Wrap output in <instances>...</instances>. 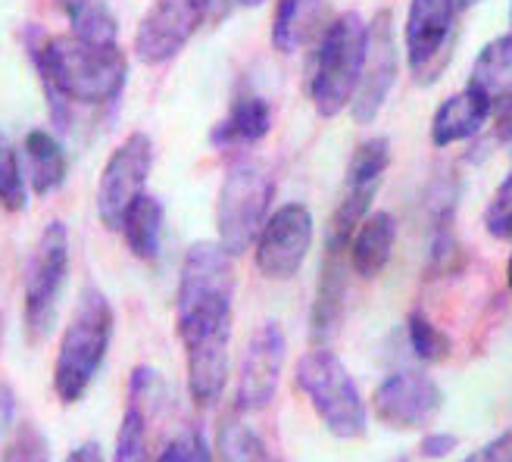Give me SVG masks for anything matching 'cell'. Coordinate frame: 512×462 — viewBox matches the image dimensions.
<instances>
[{
    "mask_svg": "<svg viewBox=\"0 0 512 462\" xmlns=\"http://www.w3.org/2000/svg\"><path fill=\"white\" fill-rule=\"evenodd\" d=\"M213 0H153L135 32V57L147 66L169 63L210 16Z\"/></svg>",
    "mask_w": 512,
    "mask_h": 462,
    "instance_id": "cell-10",
    "label": "cell"
},
{
    "mask_svg": "<svg viewBox=\"0 0 512 462\" xmlns=\"http://www.w3.org/2000/svg\"><path fill=\"white\" fill-rule=\"evenodd\" d=\"M475 4H481V0H459V7H463V10L466 7H475Z\"/></svg>",
    "mask_w": 512,
    "mask_h": 462,
    "instance_id": "cell-39",
    "label": "cell"
},
{
    "mask_svg": "<svg viewBox=\"0 0 512 462\" xmlns=\"http://www.w3.org/2000/svg\"><path fill=\"white\" fill-rule=\"evenodd\" d=\"M347 260H350V253L325 250L322 278H319V291H316V303H313V341L316 344H325L341 325L344 297H347V275H344Z\"/></svg>",
    "mask_w": 512,
    "mask_h": 462,
    "instance_id": "cell-17",
    "label": "cell"
},
{
    "mask_svg": "<svg viewBox=\"0 0 512 462\" xmlns=\"http://www.w3.org/2000/svg\"><path fill=\"white\" fill-rule=\"evenodd\" d=\"M244 7H260V4H266V0H241Z\"/></svg>",
    "mask_w": 512,
    "mask_h": 462,
    "instance_id": "cell-38",
    "label": "cell"
},
{
    "mask_svg": "<svg viewBox=\"0 0 512 462\" xmlns=\"http://www.w3.org/2000/svg\"><path fill=\"white\" fill-rule=\"evenodd\" d=\"M75 38L91 44H116L119 25L104 0H60Z\"/></svg>",
    "mask_w": 512,
    "mask_h": 462,
    "instance_id": "cell-24",
    "label": "cell"
},
{
    "mask_svg": "<svg viewBox=\"0 0 512 462\" xmlns=\"http://www.w3.org/2000/svg\"><path fill=\"white\" fill-rule=\"evenodd\" d=\"M506 285L512 288V256H509V263H506Z\"/></svg>",
    "mask_w": 512,
    "mask_h": 462,
    "instance_id": "cell-37",
    "label": "cell"
},
{
    "mask_svg": "<svg viewBox=\"0 0 512 462\" xmlns=\"http://www.w3.org/2000/svg\"><path fill=\"white\" fill-rule=\"evenodd\" d=\"M469 85L488 94L494 104L500 97L512 94V35H500L481 47Z\"/></svg>",
    "mask_w": 512,
    "mask_h": 462,
    "instance_id": "cell-22",
    "label": "cell"
},
{
    "mask_svg": "<svg viewBox=\"0 0 512 462\" xmlns=\"http://www.w3.org/2000/svg\"><path fill=\"white\" fill-rule=\"evenodd\" d=\"M272 197L275 178L266 163L244 157L228 166L216 200V228L219 244L232 256H241L256 244L269 219Z\"/></svg>",
    "mask_w": 512,
    "mask_h": 462,
    "instance_id": "cell-6",
    "label": "cell"
},
{
    "mask_svg": "<svg viewBox=\"0 0 512 462\" xmlns=\"http://www.w3.org/2000/svg\"><path fill=\"white\" fill-rule=\"evenodd\" d=\"M157 406L128 397L125 416L119 422L113 462H150V413Z\"/></svg>",
    "mask_w": 512,
    "mask_h": 462,
    "instance_id": "cell-25",
    "label": "cell"
},
{
    "mask_svg": "<svg viewBox=\"0 0 512 462\" xmlns=\"http://www.w3.org/2000/svg\"><path fill=\"white\" fill-rule=\"evenodd\" d=\"M153 462H216V456L200 431H185L172 438Z\"/></svg>",
    "mask_w": 512,
    "mask_h": 462,
    "instance_id": "cell-30",
    "label": "cell"
},
{
    "mask_svg": "<svg viewBox=\"0 0 512 462\" xmlns=\"http://www.w3.org/2000/svg\"><path fill=\"white\" fill-rule=\"evenodd\" d=\"M0 203H4V210H10V213H22L25 203H29L22 163L7 141H0Z\"/></svg>",
    "mask_w": 512,
    "mask_h": 462,
    "instance_id": "cell-28",
    "label": "cell"
},
{
    "mask_svg": "<svg viewBox=\"0 0 512 462\" xmlns=\"http://www.w3.org/2000/svg\"><path fill=\"white\" fill-rule=\"evenodd\" d=\"M0 462H50V444L41 434V428L32 422H22L13 431V438H10L4 456H0Z\"/></svg>",
    "mask_w": 512,
    "mask_h": 462,
    "instance_id": "cell-29",
    "label": "cell"
},
{
    "mask_svg": "<svg viewBox=\"0 0 512 462\" xmlns=\"http://www.w3.org/2000/svg\"><path fill=\"white\" fill-rule=\"evenodd\" d=\"M463 462H512V428L503 431L491 444H484L481 450H475L472 456H466Z\"/></svg>",
    "mask_w": 512,
    "mask_h": 462,
    "instance_id": "cell-32",
    "label": "cell"
},
{
    "mask_svg": "<svg viewBox=\"0 0 512 462\" xmlns=\"http://www.w3.org/2000/svg\"><path fill=\"white\" fill-rule=\"evenodd\" d=\"M388 166H391V141L388 138H369L353 150L350 166H347V182L381 185Z\"/></svg>",
    "mask_w": 512,
    "mask_h": 462,
    "instance_id": "cell-26",
    "label": "cell"
},
{
    "mask_svg": "<svg viewBox=\"0 0 512 462\" xmlns=\"http://www.w3.org/2000/svg\"><path fill=\"white\" fill-rule=\"evenodd\" d=\"M484 225L494 238H512V169L494 191L488 213H484Z\"/></svg>",
    "mask_w": 512,
    "mask_h": 462,
    "instance_id": "cell-31",
    "label": "cell"
},
{
    "mask_svg": "<svg viewBox=\"0 0 512 462\" xmlns=\"http://www.w3.org/2000/svg\"><path fill=\"white\" fill-rule=\"evenodd\" d=\"M22 41L47 94L50 119L60 132L72 128L75 107H104L119 100L128 79V60L119 44H91L75 35H47L35 22L25 25Z\"/></svg>",
    "mask_w": 512,
    "mask_h": 462,
    "instance_id": "cell-2",
    "label": "cell"
},
{
    "mask_svg": "<svg viewBox=\"0 0 512 462\" xmlns=\"http://www.w3.org/2000/svg\"><path fill=\"white\" fill-rule=\"evenodd\" d=\"M256 269L272 281L294 278L313 247V213L303 203L278 207L256 238Z\"/></svg>",
    "mask_w": 512,
    "mask_h": 462,
    "instance_id": "cell-11",
    "label": "cell"
},
{
    "mask_svg": "<svg viewBox=\"0 0 512 462\" xmlns=\"http://www.w3.org/2000/svg\"><path fill=\"white\" fill-rule=\"evenodd\" d=\"M294 375H297V388L313 403L316 416L338 441L363 438L369 422L366 403L338 353H331L325 347L303 353Z\"/></svg>",
    "mask_w": 512,
    "mask_h": 462,
    "instance_id": "cell-5",
    "label": "cell"
},
{
    "mask_svg": "<svg viewBox=\"0 0 512 462\" xmlns=\"http://www.w3.org/2000/svg\"><path fill=\"white\" fill-rule=\"evenodd\" d=\"M69 231L63 222H50L25 263L22 300H25V331L29 341H41L50 335L57 322V306L69 278Z\"/></svg>",
    "mask_w": 512,
    "mask_h": 462,
    "instance_id": "cell-7",
    "label": "cell"
},
{
    "mask_svg": "<svg viewBox=\"0 0 512 462\" xmlns=\"http://www.w3.org/2000/svg\"><path fill=\"white\" fill-rule=\"evenodd\" d=\"M325 0H278L272 19V44L278 54H297L319 29Z\"/></svg>",
    "mask_w": 512,
    "mask_h": 462,
    "instance_id": "cell-20",
    "label": "cell"
},
{
    "mask_svg": "<svg viewBox=\"0 0 512 462\" xmlns=\"http://www.w3.org/2000/svg\"><path fill=\"white\" fill-rule=\"evenodd\" d=\"M153 169V141L144 132L128 135L107 160L97 185V216L110 231H122L128 207L144 194Z\"/></svg>",
    "mask_w": 512,
    "mask_h": 462,
    "instance_id": "cell-9",
    "label": "cell"
},
{
    "mask_svg": "<svg viewBox=\"0 0 512 462\" xmlns=\"http://www.w3.org/2000/svg\"><path fill=\"white\" fill-rule=\"evenodd\" d=\"M285 353L288 341L278 322H266L253 331L241 359L235 409H241V413H260V409H266L275 400L281 369H285Z\"/></svg>",
    "mask_w": 512,
    "mask_h": 462,
    "instance_id": "cell-14",
    "label": "cell"
},
{
    "mask_svg": "<svg viewBox=\"0 0 512 462\" xmlns=\"http://www.w3.org/2000/svg\"><path fill=\"white\" fill-rule=\"evenodd\" d=\"M122 235H125L128 250H132L138 260L144 263L157 260L160 238H163V203L153 194H141L122 219Z\"/></svg>",
    "mask_w": 512,
    "mask_h": 462,
    "instance_id": "cell-21",
    "label": "cell"
},
{
    "mask_svg": "<svg viewBox=\"0 0 512 462\" xmlns=\"http://www.w3.org/2000/svg\"><path fill=\"white\" fill-rule=\"evenodd\" d=\"M456 10L459 0H409L406 57L419 85L438 79L453 54Z\"/></svg>",
    "mask_w": 512,
    "mask_h": 462,
    "instance_id": "cell-8",
    "label": "cell"
},
{
    "mask_svg": "<svg viewBox=\"0 0 512 462\" xmlns=\"http://www.w3.org/2000/svg\"><path fill=\"white\" fill-rule=\"evenodd\" d=\"M456 444H459V438H453V434H425L419 444V453L425 459H447L456 450Z\"/></svg>",
    "mask_w": 512,
    "mask_h": 462,
    "instance_id": "cell-33",
    "label": "cell"
},
{
    "mask_svg": "<svg viewBox=\"0 0 512 462\" xmlns=\"http://www.w3.org/2000/svg\"><path fill=\"white\" fill-rule=\"evenodd\" d=\"M491 110H494V100L472 85H466L459 94L447 97L431 119L434 147H450L459 141H469L472 135L481 132V125L488 122Z\"/></svg>",
    "mask_w": 512,
    "mask_h": 462,
    "instance_id": "cell-15",
    "label": "cell"
},
{
    "mask_svg": "<svg viewBox=\"0 0 512 462\" xmlns=\"http://www.w3.org/2000/svg\"><path fill=\"white\" fill-rule=\"evenodd\" d=\"M235 256L200 241L185 253L175 294V328L188 359V394L213 409L228 384V341L235 322Z\"/></svg>",
    "mask_w": 512,
    "mask_h": 462,
    "instance_id": "cell-1",
    "label": "cell"
},
{
    "mask_svg": "<svg viewBox=\"0 0 512 462\" xmlns=\"http://www.w3.org/2000/svg\"><path fill=\"white\" fill-rule=\"evenodd\" d=\"M13 413H16V397L7 384H0V434H4L13 422Z\"/></svg>",
    "mask_w": 512,
    "mask_h": 462,
    "instance_id": "cell-36",
    "label": "cell"
},
{
    "mask_svg": "<svg viewBox=\"0 0 512 462\" xmlns=\"http://www.w3.org/2000/svg\"><path fill=\"white\" fill-rule=\"evenodd\" d=\"M494 128L503 144H512V94L500 97L494 104Z\"/></svg>",
    "mask_w": 512,
    "mask_h": 462,
    "instance_id": "cell-34",
    "label": "cell"
},
{
    "mask_svg": "<svg viewBox=\"0 0 512 462\" xmlns=\"http://www.w3.org/2000/svg\"><path fill=\"white\" fill-rule=\"evenodd\" d=\"M397 244V219L391 213H369L350 241V269L372 281L391 263Z\"/></svg>",
    "mask_w": 512,
    "mask_h": 462,
    "instance_id": "cell-16",
    "label": "cell"
},
{
    "mask_svg": "<svg viewBox=\"0 0 512 462\" xmlns=\"http://www.w3.org/2000/svg\"><path fill=\"white\" fill-rule=\"evenodd\" d=\"M509 35H512V13H509Z\"/></svg>",
    "mask_w": 512,
    "mask_h": 462,
    "instance_id": "cell-40",
    "label": "cell"
},
{
    "mask_svg": "<svg viewBox=\"0 0 512 462\" xmlns=\"http://www.w3.org/2000/svg\"><path fill=\"white\" fill-rule=\"evenodd\" d=\"M110 341H113V306L104 291L85 285L79 303H75V313L60 338L57 363H54V391L60 403L66 406L79 403L88 394L94 375L107 359Z\"/></svg>",
    "mask_w": 512,
    "mask_h": 462,
    "instance_id": "cell-3",
    "label": "cell"
},
{
    "mask_svg": "<svg viewBox=\"0 0 512 462\" xmlns=\"http://www.w3.org/2000/svg\"><path fill=\"white\" fill-rule=\"evenodd\" d=\"M244 416L247 413H241V409H232L219 422V434H216L219 462H272L263 438L244 422Z\"/></svg>",
    "mask_w": 512,
    "mask_h": 462,
    "instance_id": "cell-23",
    "label": "cell"
},
{
    "mask_svg": "<svg viewBox=\"0 0 512 462\" xmlns=\"http://www.w3.org/2000/svg\"><path fill=\"white\" fill-rule=\"evenodd\" d=\"M66 462H104V450L97 441H85L66 456Z\"/></svg>",
    "mask_w": 512,
    "mask_h": 462,
    "instance_id": "cell-35",
    "label": "cell"
},
{
    "mask_svg": "<svg viewBox=\"0 0 512 462\" xmlns=\"http://www.w3.org/2000/svg\"><path fill=\"white\" fill-rule=\"evenodd\" d=\"M22 153H25V169H29V182L35 194L47 197L63 188L69 163H66L63 144L54 135L44 132V128H35V132L25 135Z\"/></svg>",
    "mask_w": 512,
    "mask_h": 462,
    "instance_id": "cell-19",
    "label": "cell"
},
{
    "mask_svg": "<svg viewBox=\"0 0 512 462\" xmlns=\"http://www.w3.org/2000/svg\"><path fill=\"white\" fill-rule=\"evenodd\" d=\"M406 331H409V344H413L416 356L425 359V363H444V359L450 356V350H453L450 338L422 310L409 313Z\"/></svg>",
    "mask_w": 512,
    "mask_h": 462,
    "instance_id": "cell-27",
    "label": "cell"
},
{
    "mask_svg": "<svg viewBox=\"0 0 512 462\" xmlns=\"http://www.w3.org/2000/svg\"><path fill=\"white\" fill-rule=\"evenodd\" d=\"M441 406H444L441 388L419 369H400L388 375L375 388V397H372V409L378 422L394 431L425 428L441 413Z\"/></svg>",
    "mask_w": 512,
    "mask_h": 462,
    "instance_id": "cell-13",
    "label": "cell"
},
{
    "mask_svg": "<svg viewBox=\"0 0 512 462\" xmlns=\"http://www.w3.org/2000/svg\"><path fill=\"white\" fill-rule=\"evenodd\" d=\"M269 128H272V110L266 100L256 94H241L235 97L228 116L213 128L210 141L222 150L250 147L256 141H263L269 135Z\"/></svg>",
    "mask_w": 512,
    "mask_h": 462,
    "instance_id": "cell-18",
    "label": "cell"
},
{
    "mask_svg": "<svg viewBox=\"0 0 512 462\" xmlns=\"http://www.w3.org/2000/svg\"><path fill=\"white\" fill-rule=\"evenodd\" d=\"M400 72V54H397V32L391 10H381L369 22V41H366V63L360 75V88L350 104V113L360 125L375 122L381 107L388 104L391 88Z\"/></svg>",
    "mask_w": 512,
    "mask_h": 462,
    "instance_id": "cell-12",
    "label": "cell"
},
{
    "mask_svg": "<svg viewBox=\"0 0 512 462\" xmlns=\"http://www.w3.org/2000/svg\"><path fill=\"white\" fill-rule=\"evenodd\" d=\"M366 41H369V25L353 10L341 13L338 19H331L325 25L313 60L310 85H306L319 116L331 119L353 104L366 63Z\"/></svg>",
    "mask_w": 512,
    "mask_h": 462,
    "instance_id": "cell-4",
    "label": "cell"
}]
</instances>
